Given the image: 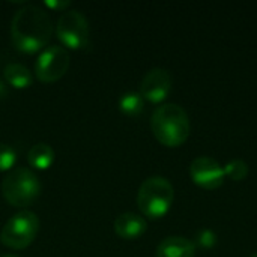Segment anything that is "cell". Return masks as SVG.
<instances>
[{
	"mask_svg": "<svg viewBox=\"0 0 257 257\" xmlns=\"http://www.w3.org/2000/svg\"><path fill=\"white\" fill-rule=\"evenodd\" d=\"M196 244L182 236H169L157 247V257H194Z\"/></svg>",
	"mask_w": 257,
	"mask_h": 257,
	"instance_id": "10",
	"label": "cell"
},
{
	"mask_svg": "<svg viewBox=\"0 0 257 257\" xmlns=\"http://www.w3.org/2000/svg\"><path fill=\"white\" fill-rule=\"evenodd\" d=\"M154 136L166 146H178L184 143L190 134V119L187 111L175 104L167 102L160 105L151 119Z\"/></svg>",
	"mask_w": 257,
	"mask_h": 257,
	"instance_id": "2",
	"label": "cell"
},
{
	"mask_svg": "<svg viewBox=\"0 0 257 257\" xmlns=\"http://www.w3.org/2000/svg\"><path fill=\"white\" fill-rule=\"evenodd\" d=\"M114 230L122 239H136L146 232V221L139 214L125 212L116 218Z\"/></svg>",
	"mask_w": 257,
	"mask_h": 257,
	"instance_id": "11",
	"label": "cell"
},
{
	"mask_svg": "<svg viewBox=\"0 0 257 257\" xmlns=\"http://www.w3.org/2000/svg\"><path fill=\"white\" fill-rule=\"evenodd\" d=\"M224 173L229 175L235 181H241L248 175V166H247V163L244 160L235 158V160H230L224 166Z\"/></svg>",
	"mask_w": 257,
	"mask_h": 257,
	"instance_id": "15",
	"label": "cell"
},
{
	"mask_svg": "<svg viewBox=\"0 0 257 257\" xmlns=\"http://www.w3.org/2000/svg\"><path fill=\"white\" fill-rule=\"evenodd\" d=\"M69 63V53L62 47L51 45L39 54L35 63L36 78L42 83H54L66 74Z\"/></svg>",
	"mask_w": 257,
	"mask_h": 257,
	"instance_id": "7",
	"label": "cell"
},
{
	"mask_svg": "<svg viewBox=\"0 0 257 257\" xmlns=\"http://www.w3.org/2000/svg\"><path fill=\"white\" fill-rule=\"evenodd\" d=\"M172 77L164 68H152L143 77L140 84V95L149 102H161L170 92Z\"/></svg>",
	"mask_w": 257,
	"mask_h": 257,
	"instance_id": "9",
	"label": "cell"
},
{
	"mask_svg": "<svg viewBox=\"0 0 257 257\" xmlns=\"http://www.w3.org/2000/svg\"><path fill=\"white\" fill-rule=\"evenodd\" d=\"M44 5L47 6V8H50V9H60V11H63V9H66V8H69L71 6V2H60V0H47V2H44Z\"/></svg>",
	"mask_w": 257,
	"mask_h": 257,
	"instance_id": "18",
	"label": "cell"
},
{
	"mask_svg": "<svg viewBox=\"0 0 257 257\" xmlns=\"http://www.w3.org/2000/svg\"><path fill=\"white\" fill-rule=\"evenodd\" d=\"M250 257H257V251H256V253H253V254H251Z\"/></svg>",
	"mask_w": 257,
	"mask_h": 257,
	"instance_id": "21",
	"label": "cell"
},
{
	"mask_svg": "<svg viewBox=\"0 0 257 257\" xmlns=\"http://www.w3.org/2000/svg\"><path fill=\"white\" fill-rule=\"evenodd\" d=\"M41 193L38 176L24 167L11 170L2 181V194L5 200L17 208L30 206Z\"/></svg>",
	"mask_w": 257,
	"mask_h": 257,
	"instance_id": "4",
	"label": "cell"
},
{
	"mask_svg": "<svg viewBox=\"0 0 257 257\" xmlns=\"http://www.w3.org/2000/svg\"><path fill=\"white\" fill-rule=\"evenodd\" d=\"M175 190L169 179L163 176H151L142 182L137 193V206L143 215L149 218L163 217L172 206Z\"/></svg>",
	"mask_w": 257,
	"mask_h": 257,
	"instance_id": "3",
	"label": "cell"
},
{
	"mask_svg": "<svg viewBox=\"0 0 257 257\" xmlns=\"http://www.w3.org/2000/svg\"><path fill=\"white\" fill-rule=\"evenodd\" d=\"M145 99L139 92H126L119 99V108L128 116H137L143 111Z\"/></svg>",
	"mask_w": 257,
	"mask_h": 257,
	"instance_id": "14",
	"label": "cell"
},
{
	"mask_svg": "<svg viewBox=\"0 0 257 257\" xmlns=\"http://www.w3.org/2000/svg\"><path fill=\"white\" fill-rule=\"evenodd\" d=\"M8 95V90H6V86L0 81V98H3V96H6Z\"/></svg>",
	"mask_w": 257,
	"mask_h": 257,
	"instance_id": "19",
	"label": "cell"
},
{
	"mask_svg": "<svg viewBox=\"0 0 257 257\" xmlns=\"http://www.w3.org/2000/svg\"><path fill=\"white\" fill-rule=\"evenodd\" d=\"M53 33V24L48 14L36 6L26 5L20 8L11 24V39L21 53H36L48 44Z\"/></svg>",
	"mask_w": 257,
	"mask_h": 257,
	"instance_id": "1",
	"label": "cell"
},
{
	"mask_svg": "<svg viewBox=\"0 0 257 257\" xmlns=\"http://www.w3.org/2000/svg\"><path fill=\"white\" fill-rule=\"evenodd\" d=\"M2 257H17V256H12V254H6V256H2Z\"/></svg>",
	"mask_w": 257,
	"mask_h": 257,
	"instance_id": "20",
	"label": "cell"
},
{
	"mask_svg": "<svg viewBox=\"0 0 257 257\" xmlns=\"http://www.w3.org/2000/svg\"><path fill=\"white\" fill-rule=\"evenodd\" d=\"M27 161L33 169L47 170L54 161V151L47 143H36L27 152Z\"/></svg>",
	"mask_w": 257,
	"mask_h": 257,
	"instance_id": "13",
	"label": "cell"
},
{
	"mask_svg": "<svg viewBox=\"0 0 257 257\" xmlns=\"http://www.w3.org/2000/svg\"><path fill=\"white\" fill-rule=\"evenodd\" d=\"M196 244H199L203 248H211L217 244V235L212 229H200L196 233Z\"/></svg>",
	"mask_w": 257,
	"mask_h": 257,
	"instance_id": "17",
	"label": "cell"
},
{
	"mask_svg": "<svg viewBox=\"0 0 257 257\" xmlns=\"http://www.w3.org/2000/svg\"><path fill=\"white\" fill-rule=\"evenodd\" d=\"M38 229V217L30 211H21L6 221L0 233V241L8 248L23 250L35 241Z\"/></svg>",
	"mask_w": 257,
	"mask_h": 257,
	"instance_id": "5",
	"label": "cell"
},
{
	"mask_svg": "<svg viewBox=\"0 0 257 257\" xmlns=\"http://www.w3.org/2000/svg\"><path fill=\"white\" fill-rule=\"evenodd\" d=\"M15 160H17L15 151L6 143H0V172L9 170L15 164Z\"/></svg>",
	"mask_w": 257,
	"mask_h": 257,
	"instance_id": "16",
	"label": "cell"
},
{
	"mask_svg": "<svg viewBox=\"0 0 257 257\" xmlns=\"http://www.w3.org/2000/svg\"><path fill=\"white\" fill-rule=\"evenodd\" d=\"M56 35L59 41L71 50L84 48L89 42L87 18L77 9L65 11L57 20Z\"/></svg>",
	"mask_w": 257,
	"mask_h": 257,
	"instance_id": "6",
	"label": "cell"
},
{
	"mask_svg": "<svg viewBox=\"0 0 257 257\" xmlns=\"http://www.w3.org/2000/svg\"><path fill=\"white\" fill-rule=\"evenodd\" d=\"M190 173L193 181L208 190H214L218 188L220 185H223L224 182V167H221V164L212 158V157H197L193 160L191 166H190Z\"/></svg>",
	"mask_w": 257,
	"mask_h": 257,
	"instance_id": "8",
	"label": "cell"
},
{
	"mask_svg": "<svg viewBox=\"0 0 257 257\" xmlns=\"http://www.w3.org/2000/svg\"><path fill=\"white\" fill-rule=\"evenodd\" d=\"M3 77L15 89H26L33 83L32 72L21 63H8L3 69Z\"/></svg>",
	"mask_w": 257,
	"mask_h": 257,
	"instance_id": "12",
	"label": "cell"
}]
</instances>
